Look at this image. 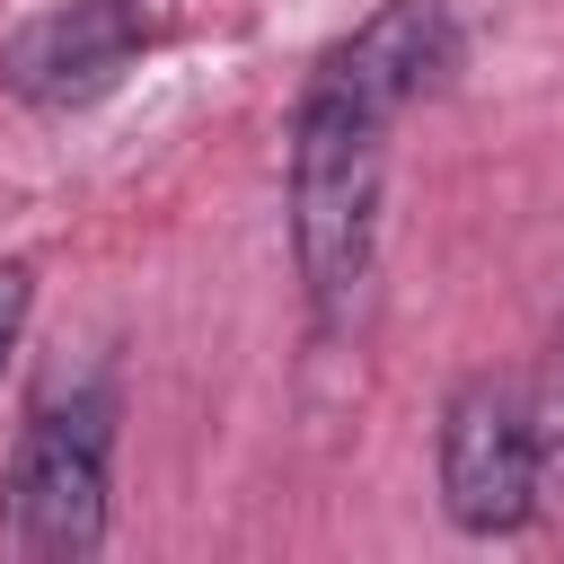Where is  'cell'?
<instances>
[{"mask_svg":"<svg viewBox=\"0 0 564 564\" xmlns=\"http://www.w3.org/2000/svg\"><path fill=\"white\" fill-rule=\"evenodd\" d=\"M458 62V18L441 0H388L361 18L291 115V247L300 282L326 326H344L370 291L379 256V176H388V123L432 97Z\"/></svg>","mask_w":564,"mask_h":564,"instance_id":"1","label":"cell"},{"mask_svg":"<svg viewBox=\"0 0 564 564\" xmlns=\"http://www.w3.org/2000/svg\"><path fill=\"white\" fill-rule=\"evenodd\" d=\"M106 397L44 405L9 467V546L35 564H79L106 546Z\"/></svg>","mask_w":564,"mask_h":564,"instance_id":"2","label":"cell"},{"mask_svg":"<svg viewBox=\"0 0 564 564\" xmlns=\"http://www.w3.org/2000/svg\"><path fill=\"white\" fill-rule=\"evenodd\" d=\"M167 26H176V0H62L0 44V79L26 106H88L150 44H167Z\"/></svg>","mask_w":564,"mask_h":564,"instance_id":"3","label":"cell"},{"mask_svg":"<svg viewBox=\"0 0 564 564\" xmlns=\"http://www.w3.org/2000/svg\"><path fill=\"white\" fill-rule=\"evenodd\" d=\"M441 502L467 538H502L538 511V441L529 397L502 379H467L441 414Z\"/></svg>","mask_w":564,"mask_h":564,"instance_id":"4","label":"cell"},{"mask_svg":"<svg viewBox=\"0 0 564 564\" xmlns=\"http://www.w3.org/2000/svg\"><path fill=\"white\" fill-rule=\"evenodd\" d=\"M529 441H538V511L564 538V326H555L546 370H538V397H529Z\"/></svg>","mask_w":564,"mask_h":564,"instance_id":"5","label":"cell"},{"mask_svg":"<svg viewBox=\"0 0 564 564\" xmlns=\"http://www.w3.org/2000/svg\"><path fill=\"white\" fill-rule=\"evenodd\" d=\"M18 326H26V264H0V361H9Z\"/></svg>","mask_w":564,"mask_h":564,"instance_id":"6","label":"cell"}]
</instances>
